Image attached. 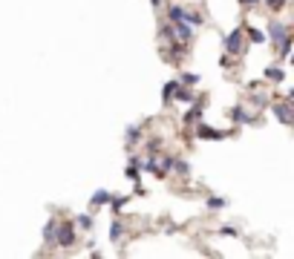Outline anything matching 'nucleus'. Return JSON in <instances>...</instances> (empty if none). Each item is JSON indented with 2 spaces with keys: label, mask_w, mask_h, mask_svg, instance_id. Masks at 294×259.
Returning a JSON list of instances; mask_svg holds the SVG:
<instances>
[{
  "label": "nucleus",
  "mask_w": 294,
  "mask_h": 259,
  "mask_svg": "<svg viewBox=\"0 0 294 259\" xmlns=\"http://www.w3.org/2000/svg\"><path fill=\"white\" fill-rule=\"evenodd\" d=\"M173 92H176V81H167L165 90H162V101H165V104H173Z\"/></svg>",
  "instance_id": "14"
},
{
  "label": "nucleus",
  "mask_w": 294,
  "mask_h": 259,
  "mask_svg": "<svg viewBox=\"0 0 294 259\" xmlns=\"http://www.w3.org/2000/svg\"><path fill=\"white\" fill-rule=\"evenodd\" d=\"M185 20L190 26H205V14L202 12H185Z\"/></svg>",
  "instance_id": "18"
},
{
  "label": "nucleus",
  "mask_w": 294,
  "mask_h": 259,
  "mask_svg": "<svg viewBox=\"0 0 294 259\" xmlns=\"http://www.w3.org/2000/svg\"><path fill=\"white\" fill-rule=\"evenodd\" d=\"M222 208H228V199H225V196H211V199H208V210H222Z\"/></svg>",
  "instance_id": "16"
},
{
  "label": "nucleus",
  "mask_w": 294,
  "mask_h": 259,
  "mask_svg": "<svg viewBox=\"0 0 294 259\" xmlns=\"http://www.w3.org/2000/svg\"><path fill=\"white\" fill-rule=\"evenodd\" d=\"M231 121H234V124H251L254 118L248 116V110L239 104V106H234V110H231Z\"/></svg>",
  "instance_id": "7"
},
{
  "label": "nucleus",
  "mask_w": 294,
  "mask_h": 259,
  "mask_svg": "<svg viewBox=\"0 0 294 259\" xmlns=\"http://www.w3.org/2000/svg\"><path fill=\"white\" fill-rule=\"evenodd\" d=\"M265 78H268L271 84H280V81H285V72H282L280 66H268V70H265Z\"/></svg>",
  "instance_id": "12"
},
{
  "label": "nucleus",
  "mask_w": 294,
  "mask_h": 259,
  "mask_svg": "<svg viewBox=\"0 0 294 259\" xmlns=\"http://www.w3.org/2000/svg\"><path fill=\"white\" fill-rule=\"evenodd\" d=\"M55 245H61V248L75 245V224L72 222H58L55 224Z\"/></svg>",
  "instance_id": "1"
},
{
  "label": "nucleus",
  "mask_w": 294,
  "mask_h": 259,
  "mask_svg": "<svg viewBox=\"0 0 294 259\" xmlns=\"http://www.w3.org/2000/svg\"><path fill=\"white\" fill-rule=\"evenodd\" d=\"M124 176H127V178H133V182H139V178H141V162H139V158H133V162L127 164V170H124Z\"/></svg>",
  "instance_id": "9"
},
{
  "label": "nucleus",
  "mask_w": 294,
  "mask_h": 259,
  "mask_svg": "<svg viewBox=\"0 0 294 259\" xmlns=\"http://www.w3.org/2000/svg\"><path fill=\"white\" fill-rule=\"evenodd\" d=\"M176 81L182 84V86H196V84H199V75H196V72H182Z\"/></svg>",
  "instance_id": "13"
},
{
  "label": "nucleus",
  "mask_w": 294,
  "mask_h": 259,
  "mask_svg": "<svg viewBox=\"0 0 294 259\" xmlns=\"http://www.w3.org/2000/svg\"><path fill=\"white\" fill-rule=\"evenodd\" d=\"M121 236H124V224H121V219H113V224H110V239L121 242Z\"/></svg>",
  "instance_id": "11"
},
{
  "label": "nucleus",
  "mask_w": 294,
  "mask_h": 259,
  "mask_svg": "<svg viewBox=\"0 0 294 259\" xmlns=\"http://www.w3.org/2000/svg\"><path fill=\"white\" fill-rule=\"evenodd\" d=\"M268 106L282 124H291V95H285L282 101H274V104H268Z\"/></svg>",
  "instance_id": "2"
},
{
  "label": "nucleus",
  "mask_w": 294,
  "mask_h": 259,
  "mask_svg": "<svg viewBox=\"0 0 294 259\" xmlns=\"http://www.w3.org/2000/svg\"><path fill=\"white\" fill-rule=\"evenodd\" d=\"M202 106H205V104H202V101H196V106H193L188 116H185V124H193V121H196V118L202 116Z\"/></svg>",
  "instance_id": "20"
},
{
  "label": "nucleus",
  "mask_w": 294,
  "mask_h": 259,
  "mask_svg": "<svg viewBox=\"0 0 294 259\" xmlns=\"http://www.w3.org/2000/svg\"><path fill=\"white\" fill-rule=\"evenodd\" d=\"M285 6V0H268V9L271 12H277V9H282Z\"/></svg>",
  "instance_id": "27"
},
{
  "label": "nucleus",
  "mask_w": 294,
  "mask_h": 259,
  "mask_svg": "<svg viewBox=\"0 0 294 259\" xmlns=\"http://www.w3.org/2000/svg\"><path fill=\"white\" fill-rule=\"evenodd\" d=\"M93 204H95V208H101V204H110V193H107V190H95Z\"/></svg>",
  "instance_id": "19"
},
{
  "label": "nucleus",
  "mask_w": 294,
  "mask_h": 259,
  "mask_svg": "<svg viewBox=\"0 0 294 259\" xmlns=\"http://www.w3.org/2000/svg\"><path fill=\"white\" fill-rule=\"evenodd\" d=\"M185 12H188V9H182L179 3H170V6H167V20H170V24H176V20H185Z\"/></svg>",
  "instance_id": "8"
},
{
  "label": "nucleus",
  "mask_w": 294,
  "mask_h": 259,
  "mask_svg": "<svg viewBox=\"0 0 294 259\" xmlns=\"http://www.w3.org/2000/svg\"><path fill=\"white\" fill-rule=\"evenodd\" d=\"M124 138H127V144H136V142L141 138V127H127Z\"/></svg>",
  "instance_id": "21"
},
{
  "label": "nucleus",
  "mask_w": 294,
  "mask_h": 259,
  "mask_svg": "<svg viewBox=\"0 0 294 259\" xmlns=\"http://www.w3.org/2000/svg\"><path fill=\"white\" fill-rule=\"evenodd\" d=\"M239 3H242V6H257L259 0H239Z\"/></svg>",
  "instance_id": "29"
},
{
  "label": "nucleus",
  "mask_w": 294,
  "mask_h": 259,
  "mask_svg": "<svg viewBox=\"0 0 294 259\" xmlns=\"http://www.w3.org/2000/svg\"><path fill=\"white\" fill-rule=\"evenodd\" d=\"M242 32L251 38V44H265V40H268V38H265V32H259V29H254V26H245Z\"/></svg>",
  "instance_id": "10"
},
{
  "label": "nucleus",
  "mask_w": 294,
  "mask_h": 259,
  "mask_svg": "<svg viewBox=\"0 0 294 259\" xmlns=\"http://www.w3.org/2000/svg\"><path fill=\"white\" fill-rule=\"evenodd\" d=\"M242 38H245L242 29H234L231 35H225V52H228V55H236V52L242 49Z\"/></svg>",
  "instance_id": "5"
},
{
  "label": "nucleus",
  "mask_w": 294,
  "mask_h": 259,
  "mask_svg": "<svg viewBox=\"0 0 294 259\" xmlns=\"http://www.w3.org/2000/svg\"><path fill=\"white\" fill-rule=\"evenodd\" d=\"M162 40H176V38H173V24L162 26Z\"/></svg>",
  "instance_id": "26"
},
{
  "label": "nucleus",
  "mask_w": 294,
  "mask_h": 259,
  "mask_svg": "<svg viewBox=\"0 0 294 259\" xmlns=\"http://www.w3.org/2000/svg\"><path fill=\"white\" fill-rule=\"evenodd\" d=\"M236 130H211L208 124H196V136L199 138H211V142H219L225 136H234Z\"/></svg>",
  "instance_id": "4"
},
{
  "label": "nucleus",
  "mask_w": 294,
  "mask_h": 259,
  "mask_svg": "<svg viewBox=\"0 0 294 259\" xmlns=\"http://www.w3.org/2000/svg\"><path fill=\"white\" fill-rule=\"evenodd\" d=\"M127 202H130V196H110V204H113V210H116V213L121 210Z\"/></svg>",
  "instance_id": "22"
},
{
  "label": "nucleus",
  "mask_w": 294,
  "mask_h": 259,
  "mask_svg": "<svg viewBox=\"0 0 294 259\" xmlns=\"http://www.w3.org/2000/svg\"><path fill=\"white\" fill-rule=\"evenodd\" d=\"M150 3H153V6H156V12H159V9H162V3H165V0H150Z\"/></svg>",
  "instance_id": "30"
},
{
  "label": "nucleus",
  "mask_w": 294,
  "mask_h": 259,
  "mask_svg": "<svg viewBox=\"0 0 294 259\" xmlns=\"http://www.w3.org/2000/svg\"><path fill=\"white\" fill-rule=\"evenodd\" d=\"M173 167H176V173H179V176H188V173H190L188 162H179V158H173Z\"/></svg>",
  "instance_id": "25"
},
{
  "label": "nucleus",
  "mask_w": 294,
  "mask_h": 259,
  "mask_svg": "<svg viewBox=\"0 0 294 259\" xmlns=\"http://www.w3.org/2000/svg\"><path fill=\"white\" fill-rule=\"evenodd\" d=\"M159 147H162V142H159V138H150V142H147V156H159Z\"/></svg>",
  "instance_id": "24"
},
{
  "label": "nucleus",
  "mask_w": 294,
  "mask_h": 259,
  "mask_svg": "<svg viewBox=\"0 0 294 259\" xmlns=\"http://www.w3.org/2000/svg\"><path fill=\"white\" fill-rule=\"evenodd\" d=\"M93 224H95L93 216H90V213H81L78 222H75V228H81V230H93Z\"/></svg>",
  "instance_id": "15"
},
{
  "label": "nucleus",
  "mask_w": 294,
  "mask_h": 259,
  "mask_svg": "<svg viewBox=\"0 0 294 259\" xmlns=\"http://www.w3.org/2000/svg\"><path fill=\"white\" fill-rule=\"evenodd\" d=\"M55 219H49L47 222V228H44V239H47V245H55Z\"/></svg>",
  "instance_id": "17"
},
{
  "label": "nucleus",
  "mask_w": 294,
  "mask_h": 259,
  "mask_svg": "<svg viewBox=\"0 0 294 259\" xmlns=\"http://www.w3.org/2000/svg\"><path fill=\"white\" fill-rule=\"evenodd\" d=\"M173 38L182 40V44H190V40H193V26H190L188 20H176V24H173Z\"/></svg>",
  "instance_id": "6"
},
{
  "label": "nucleus",
  "mask_w": 294,
  "mask_h": 259,
  "mask_svg": "<svg viewBox=\"0 0 294 259\" xmlns=\"http://www.w3.org/2000/svg\"><path fill=\"white\" fill-rule=\"evenodd\" d=\"M288 52H291V35L280 40V58H288Z\"/></svg>",
  "instance_id": "23"
},
{
  "label": "nucleus",
  "mask_w": 294,
  "mask_h": 259,
  "mask_svg": "<svg viewBox=\"0 0 294 259\" xmlns=\"http://www.w3.org/2000/svg\"><path fill=\"white\" fill-rule=\"evenodd\" d=\"M219 234H225V236H236V228H222Z\"/></svg>",
  "instance_id": "28"
},
{
  "label": "nucleus",
  "mask_w": 294,
  "mask_h": 259,
  "mask_svg": "<svg viewBox=\"0 0 294 259\" xmlns=\"http://www.w3.org/2000/svg\"><path fill=\"white\" fill-rule=\"evenodd\" d=\"M291 35V29H288V24H280V20H271L268 24V32H265V38H268L271 44H280L282 38Z\"/></svg>",
  "instance_id": "3"
}]
</instances>
